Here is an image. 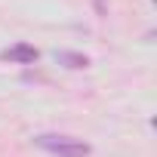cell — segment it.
I'll list each match as a JSON object with an SVG mask.
<instances>
[{"mask_svg":"<svg viewBox=\"0 0 157 157\" xmlns=\"http://www.w3.org/2000/svg\"><path fill=\"white\" fill-rule=\"evenodd\" d=\"M3 56H6L10 62H19V65H34V62L40 59V52H37L31 43H16V46H10Z\"/></svg>","mask_w":157,"mask_h":157,"instance_id":"7a4b0ae2","label":"cell"},{"mask_svg":"<svg viewBox=\"0 0 157 157\" xmlns=\"http://www.w3.org/2000/svg\"><path fill=\"white\" fill-rule=\"evenodd\" d=\"M34 145L56 154V157H86L93 151L90 142L74 139V136H62V132H40V136H34Z\"/></svg>","mask_w":157,"mask_h":157,"instance_id":"6da1fadb","label":"cell"},{"mask_svg":"<svg viewBox=\"0 0 157 157\" xmlns=\"http://www.w3.org/2000/svg\"><path fill=\"white\" fill-rule=\"evenodd\" d=\"M56 62H59V65H65V68H74V71L90 68V59H86V56H80V52H68V49L56 52Z\"/></svg>","mask_w":157,"mask_h":157,"instance_id":"3957f363","label":"cell"}]
</instances>
